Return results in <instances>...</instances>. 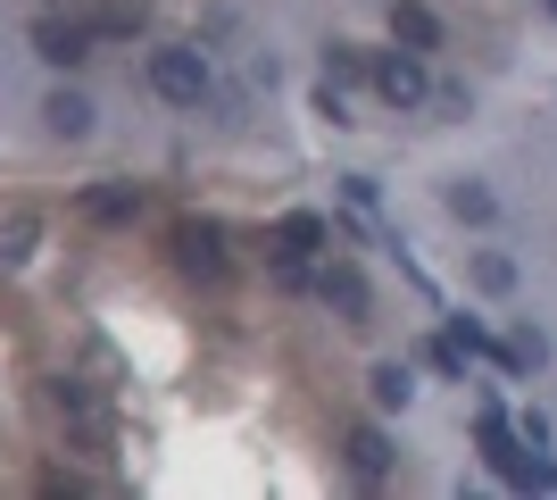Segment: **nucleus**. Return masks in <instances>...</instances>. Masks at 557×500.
Here are the masks:
<instances>
[{"mask_svg":"<svg viewBox=\"0 0 557 500\" xmlns=\"http://www.w3.org/2000/svg\"><path fill=\"white\" fill-rule=\"evenodd\" d=\"M367 84L392 100V109H424V100H433V68H424V50H374Z\"/></svg>","mask_w":557,"mask_h":500,"instance_id":"f257e3e1","label":"nucleus"},{"mask_svg":"<svg viewBox=\"0 0 557 500\" xmlns=\"http://www.w3.org/2000/svg\"><path fill=\"white\" fill-rule=\"evenodd\" d=\"M150 93L166 109H200L209 100V59L200 50H150Z\"/></svg>","mask_w":557,"mask_h":500,"instance_id":"f03ea898","label":"nucleus"},{"mask_svg":"<svg viewBox=\"0 0 557 500\" xmlns=\"http://www.w3.org/2000/svg\"><path fill=\"white\" fill-rule=\"evenodd\" d=\"M483 451H491V467H499L508 484H533V492H549V484H557L549 459H524V451H516V434H508L499 408H483Z\"/></svg>","mask_w":557,"mask_h":500,"instance_id":"7ed1b4c3","label":"nucleus"},{"mask_svg":"<svg viewBox=\"0 0 557 500\" xmlns=\"http://www.w3.org/2000/svg\"><path fill=\"white\" fill-rule=\"evenodd\" d=\"M175 259H184V276L216 284V276H225V225H209V217H191L184 234H175Z\"/></svg>","mask_w":557,"mask_h":500,"instance_id":"20e7f679","label":"nucleus"},{"mask_svg":"<svg viewBox=\"0 0 557 500\" xmlns=\"http://www.w3.org/2000/svg\"><path fill=\"white\" fill-rule=\"evenodd\" d=\"M317 292H325V309L342 317V326H367V309H374V292H367V276L349 259H333L325 276H317Z\"/></svg>","mask_w":557,"mask_h":500,"instance_id":"39448f33","label":"nucleus"},{"mask_svg":"<svg viewBox=\"0 0 557 500\" xmlns=\"http://www.w3.org/2000/svg\"><path fill=\"white\" fill-rule=\"evenodd\" d=\"M34 50H42L50 68H84V59H92V34L67 25V17H42V25H34Z\"/></svg>","mask_w":557,"mask_h":500,"instance_id":"423d86ee","label":"nucleus"},{"mask_svg":"<svg viewBox=\"0 0 557 500\" xmlns=\"http://www.w3.org/2000/svg\"><path fill=\"white\" fill-rule=\"evenodd\" d=\"M392 42L399 50H442V17L424 0H392Z\"/></svg>","mask_w":557,"mask_h":500,"instance_id":"0eeeda50","label":"nucleus"},{"mask_svg":"<svg viewBox=\"0 0 557 500\" xmlns=\"http://www.w3.org/2000/svg\"><path fill=\"white\" fill-rule=\"evenodd\" d=\"M42 251V209H9L0 217V267H25Z\"/></svg>","mask_w":557,"mask_h":500,"instance_id":"6e6552de","label":"nucleus"},{"mask_svg":"<svg viewBox=\"0 0 557 500\" xmlns=\"http://www.w3.org/2000/svg\"><path fill=\"white\" fill-rule=\"evenodd\" d=\"M325 242H333V225H325V217L292 209V217L275 225V259H308V251H325Z\"/></svg>","mask_w":557,"mask_h":500,"instance_id":"1a4fd4ad","label":"nucleus"},{"mask_svg":"<svg viewBox=\"0 0 557 500\" xmlns=\"http://www.w3.org/2000/svg\"><path fill=\"white\" fill-rule=\"evenodd\" d=\"M42 118H50V134H59V143H84V134H92V100L59 84V93L42 100Z\"/></svg>","mask_w":557,"mask_h":500,"instance_id":"9d476101","label":"nucleus"},{"mask_svg":"<svg viewBox=\"0 0 557 500\" xmlns=\"http://www.w3.org/2000/svg\"><path fill=\"white\" fill-rule=\"evenodd\" d=\"M349 467H358L367 484H383L392 476V434L383 426H349Z\"/></svg>","mask_w":557,"mask_h":500,"instance_id":"9b49d317","label":"nucleus"},{"mask_svg":"<svg viewBox=\"0 0 557 500\" xmlns=\"http://www.w3.org/2000/svg\"><path fill=\"white\" fill-rule=\"evenodd\" d=\"M449 217H458V225H491V217H499V200L466 175V184H449Z\"/></svg>","mask_w":557,"mask_h":500,"instance_id":"f8f14e48","label":"nucleus"},{"mask_svg":"<svg viewBox=\"0 0 557 500\" xmlns=\"http://www.w3.org/2000/svg\"><path fill=\"white\" fill-rule=\"evenodd\" d=\"M374 408H408V392H417V376H408V367H399V358H383V367H374Z\"/></svg>","mask_w":557,"mask_h":500,"instance_id":"ddd939ff","label":"nucleus"},{"mask_svg":"<svg viewBox=\"0 0 557 500\" xmlns=\"http://www.w3.org/2000/svg\"><path fill=\"white\" fill-rule=\"evenodd\" d=\"M358 75H367V50L333 42V50H325V84H333V93H342V84H358Z\"/></svg>","mask_w":557,"mask_h":500,"instance_id":"4468645a","label":"nucleus"},{"mask_svg":"<svg viewBox=\"0 0 557 500\" xmlns=\"http://www.w3.org/2000/svg\"><path fill=\"white\" fill-rule=\"evenodd\" d=\"M474 284H483V292H508V284H516V267L499 259V251H483V259H474Z\"/></svg>","mask_w":557,"mask_h":500,"instance_id":"2eb2a0df","label":"nucleus"},{"mask_svg":"<svg viewBox=\"0 0 557 500\" xmlns=\"http://www.w3.org/2000/svg\"><path fill=\"white\" fill-rule=\"evenodd\" d=\"M59 408H67L75 426H92V417H100V401H92V392H84V383H59Z\"/></svg>","mask_w":557,"mask_h":500,"instance_id":"dca6fc26","label":"nucleus"},{"mask_svg":"<svg viewBox=\"0 0 557 500\" xmlns=\"http://www.w3.org/2000/svg\"><path fill=\"white\" fill-rule=\"evenodd\" d=\"M134 209H141V200H134V192H116V184L92 192V217H134Z\"/></svg>","mask_w":557,"mask_h":500,"instance_id":"f3484780","label":"nucleus"},{"mask_svg":"<svg viewBox=\"0 0 557 500\" xmlns=\"http://www.w3.org/2000/svg\"><path fill=\"white\" fill-rule=\"evenodd\" d=\"M275 284H283V292H308L317 276H308V259H275Z\"/></svg>","mask_w":557,"mask_h":500,"instance_id":"a211bd4d","label":"nucleus"}]
</instances>
